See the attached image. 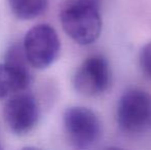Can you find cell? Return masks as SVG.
<instances>
[{
  "label": "cell",
  "instance_id": "9c48e42d",
  "mask_svg": "<svg viewBox=\"0 0 151 150\" xmlns=\"http://www.w3.org/2000/svg\"><path fill=\"white\" fill-rule=\"evenodd\" d=\"M25 92L18 76L5 64H0V99L5 98L10 93Z\"/></svg>",
  "mask_w": 151,
  "mask_h": 150
},
{
  "label": "cell",
  "instance_id": "52a82bcc",
  "mask_svg": "<svg viewBox=\"0 0 151 150\" xmlns=\"http://www.w3.org/2000/svg\"><path fill=\"white\" fill-rule=\"evenodd\" d=\"M4 63L18 76L23 88L26 90L32 82V73L30 70L31 64L26 56L23 44H12L6 50Z\"/></svg>",
  "mask_w": 151,
  "mask_h": 150
},
{
  "label": "cell",
  "instance_id": "ba28073f",
  "mask_svg": "<svg viewBox=\"0 0 151 150\" xmlns=\"http://www.w3.org/2000/svg\"><path fill=\"white\" fill-rule=\"evenodd\" d=\"M7 3L14 16L24 21L42 16L48 7V0H7Z\"/></svg>",
  "mask_w": 151,
  "mask_h": 150
},
{
  "label": "cell",
  "instance_id": "30bf717a",
  "mask_svg": "<svg viewBox=\"0 0 151 150\" xmlns=\"http://www.w3.org/2000/svg\"><path fill=\"white\" fill-rule=\"evenodd\" d=\"M139 63L143 73L151 79V41L146 43L140 50Z\"/></svg>",
  "mask_w": 151,
  "mask_h": 150
},
{
  "label": "cell",
  "instance_id": "7a4b0ae2",
  "mask_svg": "<svg viewBox=\"0 0 151 150\" xmlns=\"http://www.w3.org/2000/svg\"><path fill=\"white\" fill-rule=\"evenodd\" d=\"M116 121L123 133L138 135L151 128V96L139 88L121 95L116 108Z\"/></svg>",
  "mask_w": 151,
  "mask_h": 150
},
{
  "label": "cell",
  "instance_id": "3957f363",
  "mask_svg": "<svg viewBox=\"0 0 151 150\" xmlns=\"http://www.w3.org/2000/svg\"><path fill=\"white\" fill-rule=\"evenodd\" d=\"M63 123L66 137L75 148H90L101 138L102 123L99 116L90 108L69 107L63 115Z\"/></svg>",
  "mask_w": 151,
  "mask_h": 150
},
{
  "label": "cell",
  "instance_id": "5b68a950",
  "mask_svg": "<svg viewBox=\"0 0 151 150\" xmlns=\"http://www.w3.org/2000/svg\"><path fill=\"white\" fill-rule=\"evenodd\" d=\"M111 83V71L108 61L93 55L82 62L73 76V86L79 94L97 97L104 94Z\"/></svg>",
  "mask_w": 151,
  "mask_h": 150
},
{
  "label": "cell",
  "instance_id": "277c9868",
  "mask_svg": "<svg viewBox=\"0 0 151 150\" xmlns=\"http://www.w3.org/2000/svg\"><path fill=\"white\" fill-rule=\"evenodd\" d=\"M23 46L31 66L42 70L48 68L58 59L61 41L50 25L39 24L26 33Z\"/></svg>",
  "mask_w": 151,
  "mask_h": 150
},
{
  "label": "cell",
  "instance_id": "8992f818",
  "mask_svg": "<svg viewBox=\"0 0 151 150\" xmlns=\"http://www.w3.org/2000/svg\"><path fill=\"white\" fill-rule=\"evenodd\" d=\"M3 117L6 126L14 135L30 133L39 118V106L35 97L24 92L16 93L5 102Z\"/></svg>",
  "mask_w": 151,
  "mask_h": 150
},
{
  "label": "cell",
  "instance_id": "6da1fadb",
  "mask_svg": "<svg viewBox=\"0 0 151 150\" xmlns=\"http://www.w3.org/2000/svg\"><path fill=\"white\" fill-rule=\"evenodd\" d=\"M66 34L80 45H88L99 38L102 17L99 0H68L60 12Z\"/></svg>",
  "mask_w": 151,
  "mask_h": 150
}]
</instances>
